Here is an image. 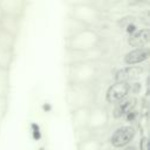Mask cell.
I'll list each match as a JSON object with an SVG mask.
<instances>
[{"instance_id":"cell-1","label":"cell","mask_w":150,"mask_h":150,"mask_svg":"<svg viewBox=\"0 0 150 150\" xmlns=\"http://www.w3.org/2000/svg\"><path fill=\"white\" fill-rule=\"evenodd\" d=\"M136 130L131 125H124L115 130L110 137V143L114 148H123L128 145L135 137Z\"/></svg>"},{"instance_id":"cell-3","label":"cell","mask_w":150,"mask_h":150,"mask_svg":"<svg viewBox=\"0 0 150 150\" xmlns=\"http://www.w3.org/2000/svg\"><path fill=\"white\" fill-rule=\"evenodd\" d=\"M143 73V69L137 66H128L125 68H122L116 71L115 74V81L116 82H130L132 80H136L141 76Z\"/></svg>"},{"instance_id":"cell-4","label":"cell","mask_w":150,"mask_h":150,"mask_svg":"<svg viewBox=\"0 0 150 150\" xmlns=\"http://www.w3.org/2000/svg\"><path fill=\"white\" fill-rule=\"evenodd\" d=\"M135 105H136V98L135 97L123 98L122 101H120L115 104L114 110H112V115L115 118H121L122 116L131 112Z\"/></svg>"},{"instance_id":"cell-5","label":"cell","mask_w":150,"mask_h":150,"mask_svg":"<svg viewBox=\"0 0 150 150\" xmlns=\"http://www.w3.org/2000/svg\"><path fill=\"white\" fill-rule=\"evenodd\" d=\"M149 49L148 48H135L128 52L124 56V62L129 66H134L145 61L149 57Z\"/></svg>"},{"instance_id":"cell-7","label":"cell","mask_w":150,"mask_h":150,"mask_svg":"<svg viewBox=\"0 0 150 150\" xmlns=\"http://www.w3.org/2000/svg\"><path fill=\"white\" fill-rule=\"evenodd\" d=\"M123 150H137L135 146H132V145H129V146H125Z\"/></svg>"},{"instance_id":"cell-6","label":"cell","mask_w":150,"mask_h":150,"mask_svg":"<svg viewBox=\"0 0 150 150\" xmlns=\"http://www.w3.org/2000/svg\"><path fill=\"white\" fill-rule=\"evenodd\" d=\"M150 40V30L149 29H141L130 35L129 38V45L131 47L136 48H144V46L149 42Z\"/></svg>"},{"instance_id":"cell-2","label":"cell","mask_w":150,"mask_h":150,"mask_svg":"<svg viewBox=\"0 0 150 150\" xmlns=\"http://www.w3.org/2000/svg\"><path fill=\"white\" fill-rule=\"evenodd\" d=\"M131 89V84L128 82H115L112 86L109 87L105 94V100L108 103H117L125 98Z\"/></svg>"}]
</instances>
